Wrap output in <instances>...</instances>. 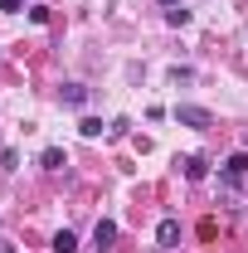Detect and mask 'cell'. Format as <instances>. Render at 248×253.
Instances as JSON below:
<instances>
[{
  "label": "cell",
  "instance_id": "obj_1",
  "mask_svg": "<svg viewBox=\"0 0 248 253\" xmlns=\"http://www.w3.org/2000/svg\"><path fill=\"white\" fill-rule=\"evenodd\" d=\"M219 180H224V185H244V180H248V151H234V156L224 161Z\"/></svg>",
  "mask_w": 248,
  "mask_h": 253
},
{
  "label": "cell",
  "instance_id": "obj_2",
  "mask_svg": "<svg viewBox=\"0 0 248 253\" xmlns=\"http://www.w3.org/2000/svg\"><path fill=\"white\" fill-rule=\"evenodd\" d=\"M175 122H180V126H195V131H205L214 117H209V107H190V102H180V107H175Z\"/></svg>",
  "mask_w": 248,
  "mask_h": 253
},
{
  "label": "cell",
  "instance_id": "obj_3",
  "mask_svg": "<svg viewBox=\"0 0 248 253\" xmlns=\"http://www.w3.org/2000/svg\"><path fill=\"white\" fill-rule=\"evenodd\" d=\"M156 244H161V249H175V244H180V219H161L156 224Z\"/></svg>",
  "mask_w": 248,
  "mask_h": 253
},
{
  "label": "cell",
  "instance_id": "obj_4",
  "mask_svg": "<svg viewBox=\"0 0 248 253\" xmlns=\"http://www.w3.org/2000/svg\"><path fill=\"white\" fill-rule=\"evenodd\" d=\"M112 239H117V224H112V219H97V229H93V249H112Z\"/></svg>",
  "mask_w": 248,
  "mask_h": 253
},
{
  "label": "cell",
  "instance_id": "obj_5",
  "mask_svg": "<svg viewBox=\"0 0 248 253\" xmlns=\"http://www.w3.org/2000/svg\"><path fill=\"white\" fill-rule=\"evenodd\" d=\"M54 253H78V234L73 229H59L54 234Z\"/></svg>",
  "mask_w": 248,
  "mask_h": 253
},
{
  "label": "cell",
  "instance_id": "obj_6",
  "mask_svg": "<svg viewBox=\"0 0 248 253\" xmlns=\"http://www.w3.org/2000/svg\"><path fill=\"white\" fill-rule=\"evenodd\" d=\"M180 166H185V180H205V170H209V166H205L200 156H185Z\"/></svg>",
  "mask_w": 248,
  "mask_h": 253
},
{
  "label": "cell",
  "instance_id": "obj_7",
  "mask_svg": "<svg viewBox=\"0 0 248 253\" xmlns=\"http://www.w3.org/2000/svg\"><path fill=\"white\" fill-rule=\"evenodd\" d=\"M39 166H44V170H59V166H63V151H59V146H44Z\"/></svg>",
  "mask_w": 248,
  "mask_h": 253
},
{
  "label": "cell",
  "instance_id": "obj_8",
  "mask_svg": "<svg viewBox=\"0 0 248 253\" xmlns=\"http://www.w3.org/2000/svg\"><path fill=\"white\" fill-rule=\"evenodd\" d=\"M63 102H68V107H83V102H88V93H83L78 83H68V88H63Z\"/></svg>",
  "mask_w": 248,
  "mask_h": 253
},
{
  "label": "cell",
  "instance_id": "obj_9",
  "mask_svg": "<svg viewBox=\"0 0 248 253\" xmlns=\"http://www.w3.org/2000/svg\"><path fill=\"white\" fill-rule=\"evenodd\" d=\"M0 10H5V15H15V10H20V0H0Z\"/></svg>",
  "mask_w": 248,
  "mask_h": 253
},
{
  "label": "cell",
  "instance_id": "obj_10",
  "mask_svg": "<svg viewBox=\"0 0 248 253\" xmlns=\"http://www.w3.org/2000/svg\"><path fill=\"white\" fill-rule=\"evenodd\" d=\"M161 5H170V10H175V0H161Z\"/></svg>",
  "mask_w": 248,
  "mask_h": 253
},
{
  "label": "cell",
  "instance_id": "obj_11",
  "mask_svg": "<svg viewBox=\"0 0 248 253\" xmlns=\"http://www.w3.org/2000/svg\"><path fill=\"white\" fill-rule=\"evenodd\" d=\"M0 253H15V249H0Z\"/></svg>",
  "mask_w": 248,
  "mask_h": 253
}]
</instances>
